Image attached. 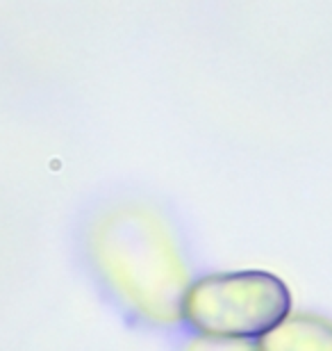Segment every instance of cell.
Segmentation results:
<instances>
[{
  "label": "cell",
  "mask_w": 332,
  "mask_h": 351,
  "mask_svg": "<svg viewBox=\"0 0 332 351\" xmlns=\"http://www.w3.org/2000/svg\"><path fill=\"white\" fill-rule=\"evenodd\" d=\"M91 254L101 276L134 315L175 324L189 290V269L168 223L146 206L125 203L98 219Z\"/></svg>",
  "instance_id": "cell-1"
},
{
  "label": "cell",
  "mask_w": 332,
  "mask_h": 351,
  "mask_svg": "<svg viewBox=\"0 0 332 351\" xmlns=\"http://www.w3.org/2000/svg\"><path fill=\"white\" fill-rule=\"evenodd\" d=\"M292 313V292L271 271H221L194 280L182 317L207 338L262 340Z\"/></svg>",
  "instance_id": "cell-2"
},
{
  "label": "cell",
  "mask_w": 332,
  "mask_h": 351,
  "mask_svg": "<svg viewBox=\"0 0 332 351\" xmlns=\"http://www.w3.org/2000/svg\"><path fill=\"white\" fill-rule=\"evenodd\" d=\"M257 347L259 351H332V322L312 313H289Z\"/></svg>",
  "instance_id": "cell-3"
},
{
  "label": "cell",
  "mask_w": 332,
  "mask_h": 351,
  "mask_svg": "<svg viewBox=\"0 0 332 351\" xmlns=\"http://www.w3.org/2000/svg\"><path fill=\"white\" fill-rule=\"evenodd\" d=\"M182 351H259V347L248 340H223L199 335V338L189 340Z\"/></svg>",
  "instance_id": "cell-4"
}]
</instances>
